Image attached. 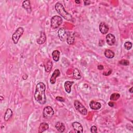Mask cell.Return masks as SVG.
<instances>
[{
	"label": "cell",
	"mask_w": 133,
	"mask_h": 133,
	"mask_svg": "<svg viewBox=\"0 0 133 133\" xmlns=\"http://www.w3.org/2000/svg\"><path fill=\"white\" fill-rule=\"evenodd\" d=\"M73 76L77 80H80L82 78L81 73L77 68H75L73 72Z\"/></svg>",
	"instance_id": "obj_23"
},
{
	"label": "cell",
	"mask_w": 133,
	"mask_h": 133,
	"mask_svg": "<svg viewBox=\"0 0 133 133\" xmlns=\"http://www.w3.org/2000/svg\"><path fill=\"white\" fill-rule=\"evenodd\" d=\"M97 68H98V70H103V69H104V67H103V66L102 65H99V66H98Z\"/></svg>",
	"instance_id": "obj_32"
},
{
	"label": "cell",
	"mask_w": 133,
	"mask_h": 133,
	"mask_svg": "<svg viewBox=\"0 0 133 133\" xmlns=\"http://www.w3.org/2000/svg\"><path fill=\"white\" fill-rule=\"evenodd\" d=\"M129 92L130 93H133V91H132V87H131L130 89L129 90Z\"/></svg>",
	"instance_id": "obj_33"
},
{
	"label": "cell",
	"mask_w": 133,
	"mask_h": 133,
	"mask_svg": "<svg viewBox=\"0 0 133 133\" xmlns=\"http://www.w3.org/2000/svg\"><path fill=\"white\" fill-rule=\"evenodd\" d=\"M55 127L57 130L60 132H63L65 130V126L64 123L61 122H58L55 125Z\"/></svg>",
	"instance_id": "obj_17"
},
{
	"label": "cell",
	"mask_w": 133,
	"mask_h": 133,
	"mask_svg": "<svg viewBox=\"0 0 133 133\" xmlns=\"http://www.w3.org/2000/svg\"><path fill=\"white\" fill-rule=\"evenodd\" d=\"M91 131L93 133H97V128L96 126H92L91 128Z\"/></svg>",
	"instance_id": "obj_27"
},
{
	"label": "cell",
	"mask_w": 133,
	"mask_h": 133,
	"mask_svg": "<svg viewBox=\"0 0 133 133\" xmlns=\"http://www.w3.org/2000/svg\"><path fill=\"white\" fill-rule=\"evenodd\" d=\"M56 99L58 101H61V102H65V100L64 98L60 97V96H57L56 97Z\"/></svg>",
	"instance_id": "obj_29"
},
{
	"label": "cell",
	"mask_w": 133,
	"mask_h": 133,
	"mask_svg": "<svg viewBox=\"0 0 133 133\" xmlns=\"http://www.w3.org/2000/svg\"><path fill=\"white\" fill-rule=\"evenodd\" d=\"M55 8L57 12L63 17L65 19L69 21H72L73 18L71 15L66 11L64 6L60 3H57L55 6Z\"/></svg>",
	"instance_id": "obj_2"
},
{
	"label": "cell",
	"mask_w": 133,
	"mask_h": 133,
	"mask_svg": "<svg viewBox=\"0 0 133 133\" xmlns=\"http://www.w3.org/2000/svg\"><path fill=\"white\" fill-rule=\"evenodd\" d=\"M108 105L111 107H114V103H113V102L112 101H110L108 102Z\"/></svg>",
	"instance_id": "obj_30"
},
{
	"label": "cell",
	"mask_w": 133,
	"mask_h": 133,
	"mask_svg": "<svg viewBox=\"0 0 133 133\" xmlns=\"http://www.w3.org/2000/svg\"><path fill=\"white\" fill-rule=\"evenodd\" d=\"M124 47L126 50H130L132 47V43L130 42H126L124 43Z\"/></svg>",
	"instance_id": "obj_25"
},
{
	"label": "cell",
	"mask_w": 133,
	"mask_h": 133,
	"mask_svg": "<svg viewBox=\"0 0 133 133\" xmlns=\"http://www.w3.org/2000/svg\"><path fill=\"white\" fill-rule=\"evenodd\" d=\"M13 115V111L12 110L8 108L7 109L5 113V115H4V120L7 122L8 121H9V120L10 119Z\"/></svg>",
	"instance_id": "obj_19"
},
{
	"label": "cell",
	"mask_w": 133,
	"mask_h": 133,
	"mask_svg": "<svg viewBox=\"0 0 133 133\" xmlns=\"http://www.w3.org/2000/svg\"><path fill=\"white\" fill-rule=\"evenodd\" d=\"M74 82L73 81H66L65 83H64V87L66 92L69 94L71 93V87L72 86V85L73 84Z\"/></svg>",
	"instance_id": "obj_14"
},
{
	"label": "cell",
	"mask_w": 133,
	"mask_h": 133,
	"mask_svg": "<svg viewBox=\"0 0 133 133\" xmlns=\"http://www.w3.org/2000/svg\"><path fill=\"white\" fill-rule=\"evenodd\" d=\"M99 30L103 34H107L109 31V27L108 25L105 22H101L99 25Z\"/></svg>",
	"instance_id": "obj_8"
},
{
	"label": "cell",
	"mask_w": 133,
	"mask_h": 133,
	"mask_svg": "<svg viewBox=\"0 0 133 133\" xmlns=\"http://www.w3.org/2000/svg\"><path fill=\"white\" fill-rule=\"evenodd\" d=\"M24 32V29L22 27H19L12 35V40L14 44H17L20 37L22 35Z\"/></svg>",
	"instance_id": "obj_3"
},
{
	"label": "cell",
	"mask_w": 133,
	"mask_h": 133,
	"mask_svg": "<svg viewBox=\"0 0 133 133\" xmlns=\"http://www.w3.org/2000/svg\"><path fill=\"white\" fill-rule=\"evenodd\" d=\"M49 128V125L47 123L43 122L40 124L39 127V133H42L44 131L46 130Z\"/></svg>",
	"instance_id": "obj_16"
},
{
	"label": "cell",
	"mask_w": 133,
	"mask_h": 133,
	"mask_svg": "<svg viewBox=\"0 0 133 133\" xmlns=\"http://www.w3.org/2000/svg\"><path fill=\"white\" fill-rule=\"evenodd\" d=\"M46 40V37L45 33L44 32H42L41 33L40 37L39 38V39H37V42L39 44H42L45 42Z\"/></svg>",
	"instance_id": "obj_18"
},
{
	"label": "cell",
	"mask_w": 133,
	"mask_h": 133,
	"mask_svg": "<svg viewBox=\"0 0 133 133\" xmlns=\"http://www.w3.org/2000/svg\"><path fill=\"white\" fill-rule=\"evenodd\" d=\"M112 72V70H111V69H110L108 71L103 72V75H104V76H109V75H111Z\"/></svg>",
	"instance_id": "obj_28"
},
{
	"label": "cell",
	"mask_w": 133,
	"mask_h": 133,
	"mask_svg": "<svg viewBox=\"0 0 133 133\" xmlns=\"http://www.w3.org/2000/svg\"><path fill=\"white\" fill-rule=\"evenodd\" d=\"M43 116L45 119H49L53 116L54 114V111L53 109L50 106H47L44 108L43 110Z\"/></svg>",
	"instance_id": "obj_6"
},
{
	"label": "cell",
	"mask_w": 133,
	"mask_h": 133,
	"mask_svg": "<svg viewBox=\"0 0 133 133\" xmlns=\"http://www.w3.org/2000/svg\"><path fill=\"white\" fill-rule=\"evenodd\" d=\"M52 57L53 60L57 62L59 60V57H60V52L58 51V50H55L52 53Z\"/></svg>",
	"instance_id": "obj_20"
},
{
	"label": "cell",
	"mask_w": 133,
	"mask_h": 133,
	"mask_svg": "<svg viewBox=\"0 0 133 133\" xmlns=\"http://www.w3.org/2000/svg\"><path fill=\"white\" fill-rule=\"evenodd\" d=\"M75 3L77 4H80L81 3V1H76Z\"/></svg>",
	"instance_id": "obj_34"
},
{
	"label": "cell",
	"mask_w": 133,
	"mask_h": 133,
	"mask_svg": "<svg viewBox=\"0 0 133 133\" xmlns=\"http://www.w3.org/2000/svg\"><path fill=\"white\" fill-rule=\"evenodd\" d=\"M45 90V85L42 82L39 83L36 86L34 98L36 101L41 105H44L46 102Z\"/></svg>",
	"instance_id": "obj_1"
},
{
	"label": "cell",
	"mask_w": 133,
	"mask_h": 133,
	"mask_svg": "<svg viewBox=\"0 0 133 133\" xmlns=\"http://www.w3.org/2000/svg\"><path fill=\"white\" fill-rule=\"evenodd\" d=\"M104 54H105V56H106V57H107V58H109V59L113 58L115 56L114 53L110 50H106L105 51Z\"/></svg>",
	"instance_id": "obj_22"
},
{
	"label": "cell",
	"mask_w": 133,
	"mask_h": 133,
	"mask_svg": "<svg viewBox=\"0 0 133 133\" xmlns=\"http://www.w3.org/2000/svg\"><path fill=\"white\" fill-rule=\"evenodd\" d=\"M63 18L57 15L53 16L51 19V27L53 29H56L59 27L63 23Z\"/></svg>",
	"instance_id": "obj_4"
},
{
	"label": "cell",
	"mask_w": 133,
	"mask_h": 133,
	"mask_svg": "<svg viewBox=\"0 0 133 133\" xmlns=\"http://www.w3.org/2000/svg\"><path fill=\"white\" fill-rule=\"evenodd\" d=\"M44 67H45V70L46 72H50L53 67V63L52 62L51 60H49L46 63H45V65H44Z\"/></svg>",
	"instance_id": "obj_21"
},
{
	"label": "cell",
	"mask_w": 133,
	"mask_h": 133,
	"mask_svg": "<svg viewBox=\"0 0 133 133\" xmlns=\"http://www.w3.org/2000/svg\"><path fill=\"white\" fill-rule=\"evenodd\" d=\"M74 106L76 109L79 111L81 114L83 115H86L87 114V109L82 104V103L78 100H76L74 102Z\"/></svg>",
	"instance_id": "obj_5"
},
{
	"label": "cell",
	"mask_w": 133,
	"mask_h": 133,
	"mask_svg": "<svg viewBox=\"0 0 133 133\" xmlns=\"http://www.w3.org/2000/svg\"><path fill=\"white\" fill-rule=\"evenodd\" d=\"M75 41V35L74 33L71 32H68V37L67 39V42L69 45H72Z\"/></svg>",
	"instance_id": "obj_15"
},
{
	"label": "cell",
	"mask_w": 133,
	"mask_h": 133,
	"mask_svg": "<svg viewBox=\"0 0 133 133\" xmlns=\"http://www.w3.org/2000/svg\"><path fill=\"white\" fill-rule=\"evenodd\" d=\"M119 64L123 66H128L129 65V62L127 60H122L119 62Z\"/></svg>",
	"instance_id": "obj_26"
},
{
	"label": "cell",
	"mask_w": 133,
	"mask_h": 133,
	"mask_svg": "<svg viewBox=\"0 0 133 133\" xmlns=\"http://www.w3.org/2000/svg\"><path fill=\"white\" fill-rule=\"evenodd\" d=\"M61 75V72L58 69H56L53 73L52 75L50 78V83L52 84H54L56 83V79L59 77Z\"/></svg>",
	"instance_id": "obj_11"
},
{
	"label": "cell",
	"mask_w": 133,
	"mask_h": 133,
	"mask_svg": "<svg viewBox=\"0 0 133 133\" xmlns=\"http://www.w3.org/2000/svg\"><path fill=\"white\" fill-rule=\"evenodd\" d=\"M72 127L75 132L78 133H82L83 131V128L81 123L77 122H75L72 123Z\"/></svg>",
	"instance_id": "obj_9"
},
{
	"label": "cell",
	"mask_w": 133,
	"mask_h": 133,
	"mask_svg": "<svg viewBox=\"0 0 133 133\" xmlns=\"http://www.w3.org/2000/svg\"><path fill=\"white\" fill-rule=\"evenodd\" d=\"M91 1H84V3L85 5H88L91 4Z\"/></svg>",
	"instance_id": "obj_31"
},
{
	"label": "cell",
	"mask_w": 133,
	"mask_h": 133,
	"mask_svg": "<svg viewBox=\"0 0 133 133\" xmlns=\"http://www.w3.org/2000/svg\"><path fill=\"white\" fill-rule=\"evenodd\" d=\"M120 97V95L118 93H113L110 96V100L111 101H116Z\"/></svg>",
	"instance_id": "obj_24"
},
{
	"label": "cell",
	"mask_w": 133,
	"mask_h": 133,
	"mask_svg": "<svg viewBox=\"0 0 133 133\" xmlns=\"http://www.w3.org/2000/svg\"><path fill=\"white\" fill-rule=\"evenodd\" d=\"M58 36L62 41H65L68 37V33L65 28H61L58 31Z\"/></svg>",
	"instance_id": "obj_7"
},
{
	"label": "cell",
	"mask_w": 133,
	"mask_h": 133,
	"mask_svg": "<svg viewBox=\"0 0 133 133\" xmlns=\"http://www.w3.org/2000/svg\"><path fill=\"white\" fill-rule=\"evenodd\" d=\"M90 107L93 110H98L101 108V105L100 103L97 101L92 100L90 103Z\"/></svg>",
	"instance_id": "obj_12"
},
{
	"label": "cell",
	"mask_w": 133,
	"mask_h": 133,
	"mask_svg": "<svg viewBox=\"0 0 133 133\" xmlns=\"http://www.w3.org/2000/svg\"><path fill=\"white\" fill-rule=\"evenodd\" d=\"M22 7L25 9H26L28 11V13H31L32 11V8L30 1H29V0L24 1L22 2Z\"/></svg>",
	"instance_id": "obj_13"
},
{
	"label": "cell",
	"mask_w": 133,
	"mask_h": 133,
	"mask_svg": "<svg viewBox=\"0 0 133 133\" xmlns=\"http://www.w3.org/2000/svg\"><path fill=\"white\" fill-rule=\"evenodd\" d=\"M106 42L107 44L110 46H112L115 43V36L109 33L106 36Z\"/></svg>",
	"instance_id": "obj_10"
}]
</instances>
